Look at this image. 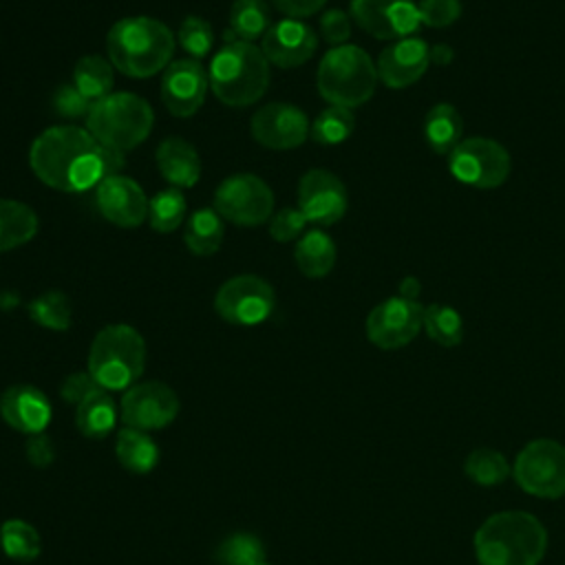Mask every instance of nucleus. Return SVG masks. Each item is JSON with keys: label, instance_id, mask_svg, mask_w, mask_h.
Segmentation results:
<instances>
[{"label": "nucleus", "instance_id": "f257e3e1", "mask_svg": "<svg viewBox=\"0 0 565 565\" xmlns=\"http://www.w3.org/2000/svg\"><path fill=\"white\" fill-rule=\"evenodd\" d=\"M33 174L60 192H86L104 181V146L79 126H53L29 150Z\"/></svg>", "mask_w": 565, "mask_h": 565}, {"label": "nucleus", "instance_id": "f03ea898", "mask_svg": "<svg viewBox=\"0 0 565 565\" xmlns=\"http://www.w3.org/2000/svg\"><path fill=\"white\" fill-rule=\"evenodd\" d=\"M472 545L479 565H539L547 552V530L525 510H503L477 527Z\"/></svg>", "mask_w": 565, "mask_h": 565}, {"label": "nucleus", "instance_id": "7ed1b4c3", "mask_svg": "<svg viewBox=\"0 0 565 565\" xmlns=\"http://www.w3.org/2000/svg\"><path fill=\"white\" fill-rule=\"evenodd\" d=\"M106 51L113 68L128 77L143 79L166 71L174 53V35L161 20L130 15L110 26Z\"/></svg>", "mask_w": 565, "mask_h": 565}, {"label": "nucleus", "instance_id": "20e7f679", "mask_svg": "<svg viewBox=\"0 0 565 565\" xmlns=\"http://www.w3.org/2000/svg\"><path fill=\"white\" fill-rule=\"evenodd\" d=\"M269 66L265 53L254 42H227L210 62V88L227 106H252L269 86Z\"/></svg>", "mask_w": 565, "mask_h": 565}, {"label": "nucleus", "instance_id": "39448f33", "mask_svg": "<svg viewBox=\"0 0 565 565\" xmlns=\"http://www.w3.org/2000/svg\"><path fill=\"white\" fill-rule=\"evenodd\" d=\"M146 369V342L130 324H108L90 342L88 373L106 391H126Z\"/></svg>", "mask_w": 565, "mask_h": 565}, {"label": "nucleus", "instance_id": "423d86ee", "mask_svg": "<svg viewBox=\"0 0 565 565\" xmlns=\"http://www.w3.org/2000/svg\"><path fill=\"white\" fill-rule=\"evenodd\" d=\"M377 68L366 51L355 44L329 49L316 73L318 93L329 106L355 108L366 104L377 86Z\"/></svg>", "mask_w": 565, "mask_h": 565}, {"label": "nucleus", "instance_id": "0eeeda50", "mask_svg": "<svg viewBox=\"0 0 565 565\" xmlns=\"http://www.w3.org/2000/svg\"><path fill=\"white\" fill-rule=\"evenodd\" d=\"M152 126V106L143 97L126 90H117L93 102L86 117V130L102 146L121 152L132 150L141 141H146Z\"/></svg>", "mask_w": 565, "mask_h": 565}, {"label": "nucleus", "instance_id": "6e6552de", "mask_svg": "<svg viewBox=\"0 0 565 565\" xmlns=\"http://www.w3.org/2000/svg\"><path fill=\"white\" fill-rule=\"evenodd\" d=\"M512 477L536 499L565 497V446L547 437L527 441L514 459Z\"/></svg>", "mask_w": 565, "mask_h": 565}, {"label": "nucleus", "instance_id": "1a4fd4ad", "mask_svg": "<svg viewBox=\"0 0 565 565\" xmlns=\"http://www.w3.org/2000/svg\"><path fill=\"white\" fill-rule=\"evenodd\" d=\"M450 174L463 185L494 190L505 183L512 170L510 152L494 139L470 137L448 154Z\"/></svg>", "mask_w": 565, "mask_h": 565}, {"label": "nucleus", "instance_id": "9d476101", "mask_svg": "<svg viewBox=\"0 0 565 565\" xmlns=\"http://www.w3.org/2000/svg\"><path fill=\"white\" fill-rule=\"evenodd\" d=\"M212 203L223 221L241 227L263 225L274 216V192L252 172H238L221 181Z\"/></svg>", "mask_w": 565, "mask_h": 565}, {"label": "nucleus", "instance_id": "9b49d317", "mask_svg": "<svg viewBox=\"0 0 565 565\" xmlns=\"http://www.w3.org/2000/svg\"><path fill=\"white\" fill-rule=\"evenodd\" d=\"M276 307L274 287L254 274L225 280L214 296V311L230 324L254 327L265 322Z\"/></svg>", "mask_w": 565, "mask_h": 565}, {"label": "nucleus", "instance_id": "f8f14e48", "mask_svg": "<svg viewBox=\"0 0 565 565\" xmlns=\"http://www.w3.org/2000/svg\"><path fill=\"white\" fill-rule=\"evenodd\" d=\"M366 338L384 351L411 344L424 329V305L393 296L375 305L366 316Z\"/></svg>", "mask_w": 565, "mask_h": 565}, {"label": "nucleus", "instance_id": "ddd939ff", "mask_svg": "<svg viewBox=\"0 0 565 565\" xmlns=\"http://www.w3.org/2000/svg\"><path fill=\"white\" fill-rule=\"evenodd\" d=\"M121 422L128 428L137 430H159L174 422L179 415V397L177 393L157 380L137 382L126 388L119 404Z\"/></svg>", "mask_w": 565, "mask_h": 565}, {"label": "nucleus", "instance_id": "4468645a", "mask_svg": "<svg viewBox=\"0 0 565 565\" xmlns=\"http://www.w3.org/2000/svg\"><path fill=\"white\" fill-rule=\"evenodd\" d=\"M349 205L347 188L333 172L324 168L307 170L298 181V210L318 227L338 223Z\"/></svg>", "mask_w": 565, "mask_h": 565}, {"label": "nucleus", "instance_id": "2eb2a0df", "mask_svg": "<svg viewBox=\"0 0 565 565\" xmlns=\"http://www.w3.org/2000/svg\"><path fill=\"white\" fill-rule=\"evenodd\" d=\"M353 22L377 40H402L419 26L417 2L413 0H351Z\"/></svg>", "mask_w": 565, "mask_h": 565}, {"label": "nucleus", "instance_id": "dca6fc26", "mask_svg": "<svg viewBox=\"0 0 565 565\" xmlns=\"http://www.w3.org/2000/svg\"><path fill=\"white\" fill-rule=\"evenodd\" d=\"M249 132L256 143L269 150H291L307 141L309 119L307 115L285 102H271L260 106L249 121Z\"/></svg>", "mask_w": 565, "mask_h": 565}, {"label": "nucleus", "instance_id": "f3484780", "mask_svg": "<svg viewBox=\"0 0 565 565\" xmlns=\"http://www.w3.org/2000/svg\"><path fill=\"white\" fill-rule=\"evenodd\" d=\"M207 88V71L192 57L170 62L161 75V102L179 119L192 117L203 106Z\"/></svg>", "mask_w": 565, "mask_h": 565}, {"label": "nucleus", "instance_id": "a211bd4d", "mask_svg": "<svg viewBox=\"0 0 565 565\" xmlns=\"http://www.w3.org/2000/svg\"><path fill=\"white\" fill-rule=\"evenodd\" d=\"M148 196L135 179L124 174L108 177L95 188V205L99 214L117 227H139L148 221Z\"/></svg>", "mask_w": 565, "mask_h": 565}, {"label": "nucleus", "instance_id": "6ab92c4d", "mask_svg": "<svg viewBox=\"0 0 565 565\" xmlns=\"http://www.w3.org/2000/svg\"><path fill=\"white\" fill-rule=\"evenodd\" d=\"M318 49L316 31L305 24L302 20L285 18L271 24L265 35L260 51L265 53L267 62L278 68H296L302 66L313 57Z\"/></svg>", "mask_w": 565, "mask_h": 565}, {"label": "nucleus", "instance_id": "aec40b11", "mask_svg": "<svg viewBox=\"0 0 565 565\" xmlns=\"http://www.w3.org/2000/svg\"><path fill=\"white\" fill-rule=\"evenodd\" d=\"M430 66V46L422 38H402L382 49L375 68L377 79L388 88L415 84Z\"/></svg>", "mask_w": 565, "mask_h": 565}, {"label": "nucleus", "instance_id": "412c9836", "mask_svg": "<svg viewBox=\"0 0 565 565\" xmlns=\"http://www.w3.org/2000/svg\"><path fill=\"white\" fill-rule=\"evenodd\" d=\"M0 415L11 428L38 435L44 433L53 411L49 397L40 388L31 384H13L0 395Z\"/></svg>", "mask_w": 565, "mask_h": 565}, {"label": "nucleus", "instance_id": "4be33fe9", "mask_svg": "<svg viewBox=\"0 0 565 565\" xmlns=\"http://www.w3.org/2000/svg\"><path fill=\"white\" fill-rule=\"evenodd\" d=\"M161 177L174 188H192L201 177V157L183 137H168L154 152Z\"/></svg>", "mask_w": 565, "mask_h": 565}, {"label": "nucleus", "instance_id": "5701e85b", "mask_svg": "<svg viewBox=\"0 0 565 565\" xmlns=\"http://www.w3.org/2000/svg\"><path fill=\"white\" fill-rule=\"evenodd\" d=\"M335 256L333 238L320 227L305 232L294 247V260L307 278H324L333 269Z\"/></svg>", "mask_w": 565, "mask_h": 565}, {"label": "nucleus", "instance_id": "b1692460", "mask_svg": "<svg viewBox=\"0 0 565 565\" xmlns=\"http://www.w3.org/2000/svg\"><path fill=\"white\" fill-rule=\"evenodd\" d=\"M117 415L119 413L110 391L97 388L75 406V426L84 437L102 439L115 430Z\"/></svg>", "mask_w": 565, "mask_h": 565}, {"label": "nucleus", "instance_id": "393cba45", "mask_svg": "<svg viewBox=\"0 0 565 565\" xmlns=\"http://www.w3.org/2000/svg\"><path fill=\"white\" fill-rule=\"evenodd\" d=\"M463 132V121L452 104H435L424 117V137L435 154H450Z\"/></svg>", "mask_w": 565, "mask_h": 565}, {"label": "nucleus", "instance_id": "a878e982", "mask_svg": "<svg viewBox=\"0 0 565 565\" xmlns=\"http://www.w3.org/2000/svg\"><path fill=\"white\" fill-rule=\"evenodd\" d=\"M40 221L31 205L15 199H0V252L15 249L38 234Z\"/></svg>", "mask_w": 565, "mask_h": 565}, {"label": "nucleus", "instance_id": "bb28decb", "mask_svg": "<svg viewBox=\"0 0 565 565\" xmlns=\"http://www.w3.org/2000/svg\"><path fill=\"white\" fill-rule=\"evenodd\" d=\"M115 455L119 463L135 475H146L159 463V446L146 430L124 426L115 439Z\"/></svg>", "mask_w": 565, "mask_h": 565}, {"label": "nucleus", "instance_id": "cd10ccee", "mask_svg": "<svg viewBox=\"0 0 565 565\" xmlns=\"http://www.w3.org/2000/svg\"><path fill=\"white\" fill-rule=\"evenodd\" d=\"M271 26V11L265 0H234L230 9V26L223 38L227 42H252Z\"/></svg>", "mask_w": 565, "mask_h": 565}, {"label": "nucleus", "instance_id": "c85d7f7f", "mask_svg": "<svg viewBox=\"0 0 565 565\" xmlns=\"http://www.w3.org/2000/svg\"><path fill=\"white\" fill-rule=\"evenodd\" d=\"M225 234V223L214 207L196 210L183 232V243L194 256H212L221 249Z\"/></svg>", "mask_w": 565, "mask_h": 565}, {"label": "nucleus", "instance_id": "c756f323", "mask_svg": "<svg viewBox=\"0 0 565 565\" xmlns=\"http://www.w3.org/2000/svg\"><path fill=\"white\" fill-rule=\"evenodd\" d=\"M73 86L88 97L90 102H97L113 93V64L104 60L102 55H84L77 60L73 68Z\"/></svg>", "mask_w": 565, "mask_h": 565}, {"label": "nucleus", "instance_id": "7c9ffc66", "mask_svg": "<svg viewBox=\"0 0 565 565\" xmlns=\"http://www.w3.org/2000/svg\"><path fill=\"white\" fill-rule=\"evenodd\" d=\"M188 212V201L181 188H163L148 203V223L154 232H174Z\"/></svg>", "mask_w": 565, "mask_h": 565}, {"label": "nucleus", "instance_id": "2f4dec72", "mask_svg": "<svg viewBox=\"0 0 565 565\" xmlns=\"http://www.w3.org/2000/svg\"><path fill=\"white\" fill-rule=\"evenodd\" d=\"M424 331L439 347H457L463 340V320L450 305L430 302L424 307Z\"/></svg>", "mask_w": 565, "mask_h": 565}, {"label": "nucleus", "instance_id": "473e14b6", "mask_svg": "<svg viewBox=\"0 0 565 565\" xmlns=\"http://www.w3.org/2000/svg\"><path fill=\"white\" fill-rule=\"evenodd\" d=\"M0 547L11 561L29 563L40 556L42 541L31 523L22 519H9L0 525Z\"/></svg>", "mask_w": 565, "mask_h": 565}, {"label": "nucleus", "instance_id": "72a5a7b5", "mask_svg": "<svg viewBox=\"0 0 565 565\" xmlns=\"http://www.w3.org/2000/svg\"><path fill=\"white\" fill-rule=\"evenodd\" d=\"M26 313L35 324L51 329V331H66L73 320L71 300L60 289H49V291L35 296L26 305Z\"/></svg>", "mask_w": 565, "mask_h": 565}, {"label": "nucleus", "instance_id": "f704fd0d", "mask_svg": "<svg viewBox=\"0 0 565 565\" xmlns=\"http://www.w3.org/2000/svg\"><path fill=\"white\" fill-rule=\"evenodd\" d=\"M463 472L472 483L490 488L503 483L512 475V468L503 452L494 448H477L466 457Z\"/></svg>", "mask_w": 565, "mask_h": 565}, {"label": "nucleus", "instance_id": "c9c22d12", "mask_svg": "<svg viewBox=\"0 0 565 565\" xmlns=\"http://www.w3.org/2000/svg\"><path fill=\"white\" fill-rule=\"evenodd\" d=\"M353 128H355V117H353L351 108L329 106L322 113H318V117L311 121L309 137L316 143L335 146V143L347 141L351 137Z\"/></svg>", "mask_w": 565, "mask_h": 565}, {"label": "nucleus", "instance_id": "e433bc0d", "mask_svg": "<svg viewBox=\"0 0 565 565\" xmlns=\"http://www.w3.org/2000/svg\"><path fill=\"white\" fill-rule=\"evenodd\" d=\"M216 558L221 565H265V547L258 536L236 532L218 545Z\"/></svg>", "mask_w": 565, "mask_h": 565}, {"label": "nucleus", "instance_id": "4c0bfd02", "mask_svg": "<svg viewBox=\"0 0 565 565\" xmlns=\"http://www.w3.org/2000/svg\"><path fill=\"white\" fill-rule=\"evenodd\" d=\"M181 49L192 57V60H201L205 57L212 46H214V29L212 24L201 18V15H185L181 26H179V35H177Z\"/></svg>", "mask_w": 565, "mask_h": 565}, {"label": "nucleus", "instance_id": "58836bf2", "mask_svg": "<svg viewBox=\"0 0 565 565\" xmlns=\"http://www.w3.org/2000/svg\"><path fill=\"white\" fill-rule=\"evenodd\" d=\"M93 102L88 97H84L73 84H62L57 86V90L53 93V110L68 121H77L88 117Z\"/></svg>", "mask_w": 565, "mask_h": 565}, {"label": "nucleus", "instance_id": "ea45409f", "mask_svg": "<svg viewBox=\"0 0 565 565\" xmlns=\"http://www.w3.org/2000/svg\"><path fill=\"white\" fill-rule=\"evenodd\" d=\"M307 218L298 207H282L269 218V236L278 243L298 241L305 234Z\"/></svg>", "mask_w": 565, "mask_h": 565}, {"label": "nucleus", "instance_id": "a19ab883", "mask_svg": "<svg viewBox=\"0 0 565 565\" xmlns=\"http://www.w3.org/2000/svg\"><path fill=\"white\" fill-rule=\"evenodd\" d=\"M419 22L430 29L450 26L461 15V0H419Z\"/></svg>", "mask_w": 565, "mask_h": 565}, {"label": "nucleus", "instance_id": "79ce46f5", "mask_svg": "<svg viewBox=\"0 0 565 565\" xmlns=\"http://www.w3.org/2000/svg\"><path fill=\"white\" fill-rule=\"evenodd\" d=\"M320 33L331 49L347 44L351 38V13L342 9H327L320 15Z\"/></svg>", "mask_w": 565, "mask_h": 565}, {"label": "nucleus", "instance_id": "37998d69", "mask_svg": "<svg viewBox=\"0 0 565 565\" xmlns=\"http://www.w3.org/2000/svg\"><path fill=\"white\" fill-rule=\"evenodd\" d=\"M97 388H102V386L93 380V375H90L88 371H75V373H68V375L62 380V384H60V395H62L64 402L77 406V404H82V402H84L93 391H97Z\"/></svg>", "mask_w": 565, "mask_h": 565}, {"label": "nucleus", "instance_id": "c03bdc74", "mask_svg": "<svg viewBox=\"0 0 565 565\" xmlns=\"http://www.w3.org/2000/svg\"><path fill=\"white\" fill-rule=\"evenodd\" d=\"M24 452H26L29 463L35 466V468H44L55 459V446H53V439L46 433L29 435Z\"/></svg>", "mask_w": 565, "mask_h": 565}, {"label": "nucleus", "instance_id": "a18cd8bd", "mask_svg": "<svg viewBox=\"0 0 565 565\" xmlns=\"http://www.w3.org/2000/svg\"><path fill=\"white\" fill-rule=\"evenodd\" d=\"M271 4L285 15V18H291V20H302V18H309L313 13H318L327 0H271Z\"/></svg>", "mask_w": 565, "mask_h": 565}, {"label": "nucleus", "instance_id": "49530a36", "mask_svg": "<svg viewBox=\"0 0 565 565\" xmlns=\"http://www.w3.org/2000/svg\"><path fill=\"white\" fill-rule=\"evenodd\" d=\"M397 291H399L397 296H402V298H406V300H417V296H419V291H422V282H419L417 276H404V278L399 280Z\"/></svg>", "mask_w": 565, "mask_h": 565}, {"label": "nucleus", "instance_id": "de8ad7c7", "mask_svg": "<svg viewBox=\"0 0 565 565\" xmlns=\"http://www.w3.org/2000/svg\"><path fill=\"white\" fill-rule=\"evenodd\" d=\"M455 57V51L450 44H435L430 46V64L435 66H448Z\"/></svg>", "mask_w": 565, "mask_h": 565}]
</instances>
